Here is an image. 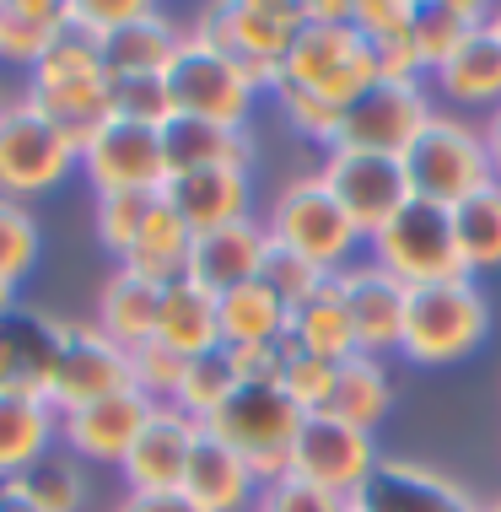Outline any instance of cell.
Returning a JSON list of instances; mask_svg holds the SVG:
<instances>
[{
  "mask_svg": "<svg viewBox=\"0 0 501 512\" xmlns=\"http://www.w3.org/2000/svg\"><path fill=\"white\" fill-rule=\"evenodd\" d=\"M302 421L308 415L297 410V399L281 383H238V394L205 421V432L216 442H227L259 475V486H270V480H281L291 469V442H297Z\"/></svg>",
  "mask_w": 501,
  "mask_h": 512,
  "instance_id": "cell-1",
  "label": "cell"
},
{
  "mask_svg": "<svg viewBox=\"0 0 501 512\" xmlns=\"http://www.w3.org/2000/svg\"><path fill=\"white\" fill-rule=\"evenodd\" d=\"M194 33L211 38L254 81V92H264V87L275 92L286 54L302 33V6H291V0H221V6H211L200 17Z\"/></svg>",
  "mask_w": 501,
  "mask_h": 512,
  "instance_id": "cell-2",
  "label": "cell"
},
{
  "mask_svg": "<svg viewBox=\"0 0 501 512\" xmlns=\"http://www.w3.org/2000/svg\"><path fill=\"white\" fill-rule=\"evenodd\" d=\"M378 60H372L367 38L356 33V22H302L297 44H291L281 65V87H297L308 98L329 108H351L367 87H378Z\"/></svg>",
  "mask_w": 501,
  "mask_h": 512,
  "instance_id": "cell-3",
  "label": "cell"
},
{
  "mask_svg": "<svg viewBox=\"0 0 501 512\" xmlns=\"http://www.w3.org/2000/svg\"><path fill=\"white\" fill-rule=\"evenodd\" d=\"M405 173H410V195L431 205H464L475 189H485L496 178L485 135L475 124L453 119V114H431L426 130L405 151Z\"/></svg>",
  "mask_w": 501,
  "mask_h": 512,
  "instance_id": "cell-4",
  "label": "cell"
},
{
  "mask_svg": "<svg viewBox=\"0 0 501 512\" xmlns=\"http://www.w3.org/2000/svg\"><path fill=\"white\" fill-rule=\"evenodd\" d=\"M372 259L399 275L410 286H448V281H469L464 265V248H458L453 232V211L448 205H431V200H410L405 211L388 221L383 232H372Z\"/></svg>",
  "mask_w": 501,
  "mask_h": 512,
  "instance_id": "cell-5",
  "label": "cell"
},
{
  "mask_svg": "<svg viewBox=\"0 0 501 512\" xmlns=\"http://www.w3.org/2000/svg\"><path fill=\"white\" fill-rule=\"evenodd\" d=\"M491 329V308H485L475 281H448V286H415L405 308V335L399 351L415 367H448L464 362L469 351Z\"/></svg>",
  "mask_w": 501,
  "mask_h": 512,
  "instance_id": "cell-6",
  "label": "cell"
},
{
  "mask_svg": "<svg viewBox=\"0 0 501 512\" xmlns=\"http://www.w3.org/2000/svg\"><path fill=\"white\" fill-rule=\"evenodd\" d=\"M162 81H167L173 119H205V124H227V130H248V114H254L259 92L211 38L184 33V44H178Z\"/></svg>",
  "mask_w": 501,
  "mask_h": 512,
  "instance_id": "cell-7",
  "label": "cell"
},
{
  "mask_svg": "<svg viewBox=\"0 0 501 512\" xmlns=\"http://www.w3.org/2000/svg\"><path fill=\"white\" fill-rule=\"evenodd\" d=\"M270 238L297 248L302 259H313L324 275H340L345 265H356V248L367 243L361 232L351 227V216L340 211V200L324 189V178H297L275 195V211H270Z\"/></svg>",
  "mask_w": 501,
  "mask_h": 512,
  "instance_id": "cell-8",
  "label": "cell"
},
{
  "mask_svg": "<svg viewBox=\"0 0 501 512\" xmlns=\"http://www.w3.org/2000/svg\"><path fill=\"white\" fill-rule=\"evenodd\" d=\"M71 168H81V151L33 103H0V200L49 195Z\"/></svg>",
  "mask_w": 501,
  "mask_h": 512,
  "instance_id": "cell-9",
  "label": "cell"
},
{
  "mask_svg": "<svg viewBox=\"0 0 501 512\" xmlns=\"http://www.w3.org/2000/svg\"><path fill=\"white\" fill-rule=\"evenodd\" d=\"M324 189L340 200V211L351 216V227L361 238L383 232L405 205L410 195V173H405V157H383V151H351V146H334L324 151Z\"/></svg>",
  "mask_w": 501,
  "mask_h": 512,
  "instance_id": "cell-10",
  "label": "cell"
},
{
  "mask_svg": "<svg viewBox=\"0 0 501 512\" xmlns=\"http://www.w3.org/2000/svg\"><path fill=\"white\" fill-rule=\"evenodd\" d=\"M378 469V448H372V432L340 421V415L318 410L302 421L297 442H291V469L286 475L308 480V486H324L345 502H356V491L367 486V475Z\"/></svg>",
  "mask_w": 501,
  "mask_h": 512,
  "instance_id": "cell-11",
  "label": "cell"
},
{
  "mask_svg": "<svg viewBox=\"0 0 501 512\" xmlns=\"http://www.w3.org/2000/svg\"><path fill=\"white\" fill-rule=\"evenodd\" d=\"M97 195H162L167 184V157H162V130L130 119H108L103 130L81 146Z\"/></svg>",
  "mask_w": 501,
  "mask_h": 512,
  "instance_id": "cell-12",
  "label": "cell"
},
{
  "mask_svg": "<svg viewBox=\"0 0 501 512\" xmlns=\"http://www.w3.org/2000/svg\"><path fill=\"white\" fill-rule=\"evenodd\" d=\"M437 114L421 81H378L345 108L340 146L351 151H383V157H405L410 141L426 130V119Z\"/></svg>",
  "mask_w": 501,
  "mask_h": 512,
  "instance_id": "cell-13",
  "label": "cell"
},
{
  "mask_svg": "<svg viewBox=\"0 0 501 512\" xmlns=\"http://www.w3.org/2000/svg\"><path fill=\"white\" fill-rule=\"evenodd\" d=\"M130 383V351L114 345L97 324H65V345L54 362V383H49V405L54 410H81L92 399H108Z\"/></svg>",
  "mask_w": 501,
  "mask_h": 512,
  "instance_id": "cell-14",
  "label": "cell"
},
{
  "mask_svg": "<svg viewBox=\"0 0 501 512\" xmlns=\"http://www.w3.org/2000/svg\"><path fill=\"white\" fill-rule=\"evenodd\" d=\"M334 292H340L345 313H351L356 329V351L361 356H383L399 351V335H405V308H410V286L399 275H388L378 259H356L334 275Z\"/></svg>",
  "mask_w": 501,
  "mask_h": 512,
  "instance_id": "cell-15",
  "label": "cell"
},
{
  "mask_svg": "<svg viewBox=\"0 0 501 512\" xmlns=\"http://www.w3.org/2000/svg\"><path fill=\"white\" fill-rule=\"evenodd\" d=\"M151 399L141 389H119L108 399H92L81 410H65L60 415V437L76 459H92V464H124V453L135 448V437L146 432L151 421Z\"/></svg>",
  "mask_w": 501,
  "mask_h": 512,
  "instance_id": "cell-16",
  "label": "cell"
},
{
  "mask_svg": "<svg viewBox=\"0 0 501 512\" xmlns=\"http://www.w3.org/2000/svg\"><path fill=\"white\" fill-rule=\"evenodd\" d=\"M356 507H367V512H480V502L458 480L437 475L431 464H415V459H378L367 486L356 491Z\"/></svg>",
  "mask_w": 501,
  "mask_h": 512,
  "instance_id": "cell-17",
  "label": "cell"
},
{
  "mask_svg": "<svg viewBox=\"0 0 501 512\" xmlns=\"http://www.w3.org/2000/svg\"><path fill=\"white\" fill-rule=\"evenodd\" d=\"M60 345H65L60 318L33 313V308H11L6 318H0V389L49 399Z\"/></svg>",
  "mask_w": 501,
  "mask_h": 512,
  "instance_id": "cell-18",
  "label": "cell"
},
{
  "mask_svg": "<svg viewBox=\"0 0 501 512\" xmlns=\"http://www.w3.org/2000/svg\"><path fill=\"white\" fill-rule=\"evenodd\" d=\"M200 442V421H189L178 405H157L146 421V432L135 437V448L124 453V486L130 491H178L184 486V469H189V453Z\"/></svg>",
  "mask_w": 501,
  "mask_h": 512,
  "instance_id": "cell-19",
  "label": "cell"
},
{
  "mask_svg": "<svg viewBox=\"0 0 501 512\" xmlns=\"http://www.w3.org/2000/svg\"><path fill=\"white\" fill-rule=\"evenodd\" d=\"M162 200L173 205V216L200 238V232L232 227V221H248V168H200V173H173L162 184Z\"/></svg>",
  "mask_w": 501,
  "mask_h": 512,
  "instance_id": "cell-20",
  "label": "cell"
},
{
  "mask_svg": "<svg viewBox=\"0 0 501 512\" xmlns=\"http://www.w3.org/2000/svg\"><path fill=\"white\" fill-rule=\"evenodd\" d=\"M264 248H270V227H259L254 216L216 227V232H200L189 248V281L211 297L232 292V286H248V281H259Z\"/></svg>",
  "mask_w": 501,
  "mask_h": 512,
  "instance_id": "cell-21",
  "label": "cell"
},
{
  "mask_svg": "<svg viewBox=\"0 0 501 512\" xmlns=\"http://www.w3.org/2000/svg\"><path fill=\"white\" fill-rule=\"evenodd\" d=\"M178 491H184L200 512H248L259 502V475L227 448V442H216L200 426V442H194V453H189V469H184V486Z\"/></svg>",
  "mask_w": 501,
  "mask_h": 512,
  "instance_id": "cell-22",
  "label": "cell"
},
{
  "mask_svg": "<svg viewBox=\"0 0 501 512\" xmlns=\"http://www.w3.org/2000/svg\"><path fill=\"white\" fill-rule=\"evenodd\" d=\"M54 437H60V410L49 399L0 389V486L22 480L49 453Z\"/></svg>",
  "mask_w": 501,
  "mask_h": 512,
  "instance_id": "cell-23",
  "label": "cell"
},
{
  "mask_svg": "<svg viewBox=\"0 0 501 512\" xmlns=\"http://www.w3.org/2000/svg\"><path fill=\"white\" fill-rule=\"evenodd\" d=\"M178 44H184V33H178L157 6H146L135 22H124L119 33H108L103 44H97V54H103V76L108 81H119V76H162L167 65H173Z\"/></svg>",
  "mask_w": 501,
  "mask_h": 512,
  "instance_id": "cell-24",
  "label": "cell"
},
{
  "mask_svg": "<svg viewBox=\"0 0 501 512\" xmlns=\"http://www.w3.org/2000/svg\"><path fill=\"white\" fill-rule=\"evenodd\" d=\"M162 157H167V178L200 173V168H248L254 162V141H248V130H227V124L167 119L162 124Z\"/></svg>",
  "mask_w": 501,
  "mask_h": 512,
  "instance_id": "cell-25",
  "label": "cell"
},
{
  "mask_svg": "<svg viewBox=\"0 0 501 512\" xmlns=\"http://www.w3.org/2000/svg\"><path fill=\"white\" fill-rule=\"evenodd\" d=\"M157 308H162V286L119 265L103 281V297H97V329L124 351H135L157 335Z\"/></svg>",
  "mask_w": 501,
  "mask_h": 512,
  "instance_id": "cell-26",
  "label": "cell"
},
{
  "mask_svg": "<svg viewBox=\"0 0 501 512\" xmlns=\"http://www.w3.org/2000/svg\"><path fill=\"white\" fill-rule=\"evenodd\" d=\"M281 351H302V356H318V362H351L356 356V329H351V313H345L340 292H334V281L318 297L302 302V308L286 313Z\"/></svg>",
  "mask_w": 501,
  "mask_h": 512,
  "instance_id": "cell-27",
  "label": "cell"
},
{
  "mask_svg": "<svg viewBox=\"0 0 501 512\" xmlns=\"http://www.w3.org/2000/svg\"><path fill=\"white\" fill-rule=\"evenodd\" d=\"M167 351H178L189 362V356H205L221 345V324H216V297L200 292V286L189 281H173L162 286V308H157V335Z\"/></svg>",
  "mask_w": 501,
  "mask_h": 512,
  "instance_id": "cell-28",
  "label": "cell"
},
{
  "mask_svg": "<svg viewBox=\"0 0 501 512\" xmlns=\"http://www.w3.org/2000/svg\"><path fill=\"white\" fill-rule=\"evenodd\" d=\"M437 87H442V98H453L458 108H501V38H496V27L485 22L475 38H469L464 49L453 54L448 65H437Z\"/></svg>",
  "mask_w": 501,
  "mask_h": 512,
  "instance_id": "cell-29",
  "label": "cell"
},
{
  "mask_svg": "<svg viewBox=\"0 0 501 512\" xmlns=\"http://www.w3.org/2000/svg\"><path fill=\"white\" fill-rule=\"evenodd\" d=\"M485 22L491 17H485V6H475V0H415L410 44L421 54V71L431 76L437 65H448Z\"/></svg>",
  "mask_w": 501,
  "mask_h": 512,
  "instance_id": "cell-30",
  "label": "cell"
},
{
  "mask_svg": "<svg viewBox=\"0 0 501 512\" xmlns=\"http://www.w3.org/2000/svg\"><path fill=\"white\" fill-rule=\"evenodd\" d=\"M216 324L227 351H248V345H275L286 335V302L270 292L264 281L232 286L216 297Z\"/></svg>",
  "mask_w": 501,
  "mask_h": 512,
  "instance_id": "cell-31",
  "label": "cell"
},
{
  "mask_svg": "<svg viewBox=\"0 0 501 512\" xmlns=\"http://www.w3.org/2000/svg\"><path fill=\"white\" fill-rule=\"evenodd\" d=\"M189 248H194V232L173 216V205L157 195V211L146 216L141 238L124 254V270L146 275V281H157V286H173L189 275Z\"/></svg>",
  "mask_w": 501,
  "mask_h": 512,
  "instance_id": "cell-32",
  "label": "cell"
},
{
  "mask_svg": "<svg viewBox=\"0 0 501 512\" xmlns=\"http://www.w3.org/2000/svg\"><path fill=\"white\" fill-rule=\"evenodd\" d=\"M27 103L44 114L54 130L65 135L76 151L114 119L108 108V81H71V87H27Z\"/></svg>",
  "mask_w": 501,
  "mask_h": 512,
  "instance_id": "cell-33",
  "label": "cell"
},
{
  "mask_svg": "<svg viewBox=\"0 0 501 512\" xmlns=\"http://www.w3.org/2000/svg\"><path fill=\"white\" fill-rule=\"evenodd\" d=\"M60 33H65L60 0H0V60L6 65H27L33 71Z\"/></svg>",
  "mask_w": 501,
  "mask_h": 512,
  "instance_id": "cell-34",
  "label": "cell"
},
{
  "mask_svg": "<svg viewBox=\"0 0 501 512\" xmlns=\"http://www.w3.org/2000/svg\"><path fill=\"white\" fill-rule=\"evenodd\" d=\"M388 410H394V383H388L383 356H361V351H356L351 362H340L329 415H340V421H351V426H361V432H372V426H378Z\"/></svg>",
  "mask_w": 501,
  "mask_h": 512,
  "instance_id": "cell-35",
  "label": "cell"
},
{
  "mask_svg": "<svg viewBox=\"0 0 501 512\" xmlns=\"http://www.w3.org/2000/svg\"><path fill=\"white\" fill-rule=\"evenodd\" d=\"M238 362H232V351L227 345H216V351H205V356H189L184 362V378H178V394H173V405L189 415V421H211V415L227 405L232 394H238Z\"/></svg>",
  "mask_w": 501,
  "mask_h": 512,
  "instance_id": "cell-36",
  "label": "cell"
},
{
  "mask_svg": "<svg viewBox=\"0 0 501 512\" xmlns=\"http://www.w3.org/2000/svg\"><path fill=\"white\" fill-rule=\"evenodd\" d=\"M453 232H458V248H464L469 275L501 270V184L496 178L485 189H475L464 205H453Z\"/></svg>",
  "mask_w": 501,
  "mask_h": 512,
  "instance_id": "cell-37",
  "label": "cell"
},
{
  "mask_svg": "<svg viewBox=\"0 0 501 512\" xmlns=\"http://www.w3.org/2000/svg\"><path fill=\"white\" fill-rule=\"evenodd\" d=\"M259 281L270 286V292L286 302V313H291V308H302L308 297L324 292L334 275H324V270L313 265V259H302L297 248H286V243L270 238V248H264V265H259Z\"/></svg>",
  "mask_w": 501,
  "mask_h": 512,
  "instance_id": "cell-38",
  "label": "cell"
},
{
  "mask_svg": "<svg viewBox=\"0 0 501 512\" xmlns=\"http://www.w3.org/2000/svg\"><path fill=\"white\" fill-rule=\"evenodd\" d=\"M71 81H108V76H103V54H97L92 38L65 27L54 38V49L33 65V87H71Z\"/></svg>",
  "mask_w": 501,
  "mask_h": 512,
  "instance_id": "cell-39",
  "label": "cell"
},
{
  "mask_svg": "<svg viewBox=\"0 0 501 512\" xmlns=\"http://www.w3.org/2000/svg\"><path fill=\"white\" fill-rule=\"evenodd\" d=\"M38 243H44V238H38L33 211L17 205V200H0V281H6V286L27 281L33 265H38Z\"/></svg>",
  "mask_w": 501,
  "mask_h": 512,
  "instance_id": "cell-40",
  "label": "cell"
},
{
  "mask_svg": "<svg viewBox=\"0 0 501 512\" xmlns=\"http://www.w3.org/2000/svg\"><path fill=\"white\" fill-rule=\"evenodd\" d=\"M151 211H157V195H97V238L108 254H119V265L141 238Z\"/></svg>",
  "mask_w": 501,
  "mask_h": 512,
  "instance_id": "cell-41",
  "label": "cell"
},
{
  "mask_svg": "<svg viewBox=\"0 0 501 512\" xmlns=\"http://www.w3.org/2000/svg\"><path fill=\"white\" fill-rule=\"evenodd\" d=\"M108 108H114V119L151 124V130H162V124L173 119V103H167V81L162 76H119V81H108Z\"/></svg>",
  "mask_w": 501,
  "mask_h": 512,
  "instance_id": "cell-42",
  "label": "cell"
},
{
  "mask_svg": "<svg viewBox=\"0 0 501 512\" xmlns=\"http://www.w3.org/2000/svg\"><path fill=\"white\" fill-rule=\"evenodd\" d=\"M17 486L33 496L44 512H76L81 507V469L71 459H54V453H44V459L27 469Z\"/></svg>",
  "mask_w": 501,
  "mask_h": 512,
  "instance_id": "cell-43",
  "label": "cell"
},
{
  "mask_svg": "<svg viewBox=\"0 0 501 512\" xmlns=\"http://www.w3.org/2000/svg\"><path fill=\"white\" fill-rule=\"evenodd\" d=\"M334 378H340V362H318V356L286 351L281 389H286L291 399H297V410H302V415L329 410V399H334Z\"/></svg>",
  "mask_w": 501,
  "mask_h": 512,
  "instance_id": "cell-44",
  "label": "cell"
},
{
  "mask_svg": "<svg viewBox=\"0 0 501 512\" xmlns=\"http://www.w3.org/2000/svg\"><path fill=\"white\" fill-rule=\"evenodd\" d=\"M178 378H184V356L167 351L162 340H146L130 351V383L151 399V405H173Z\"/></svg>",
  "mask_w": 501,
  "mask_h": 512,
  "instance_id": "cell-45",
  "label": "cell"
},
{
  "mask_svg": "<svg viewBox=\"0 0 501 512\" xmlns=\"http://www.w3.org/2000/svg\"><path fill=\"white\" fill-rule=\"evenodd\" d=\"M275 98H281V114L291 119L297 135H308V141H318L324 151L340 146V124H345L340 108L318 103V98H308V92H297V87H275Z\"/></svg>",
  "mask_w": 501,
  "mask_h": 512,
  "instance_id": "cell-46",
  "label": "cell"
},
{
  "mask_svg": "<svg viewBox=\"0 0 501 512\" xmlns=\"http://www.w3.org/2000/svg\"><path fill=\"white\" fill-rule=\"evenodd\" d=\"M254 512H351V502L324 491V486H308V480H297V475H281V480H270V486H259Z\"/></svg>",
  "mask_w": 501,
  "mask_h": 512,
  "instance_id": "cell-47",
  "label": "cell"
},
{
  "mask_svg": "<svg viewBox=\"0 0 501 512\" xmlns=\"http://www.w3.org/2000/svg\"><path fill=\"white\" fill-rule=\"evenodd\" d=\"M146 11V0H65V27L87 33L92 44H103L108 33H119L124 22H135Z\"/></svg>",
  "mask_w": 501,
  "mask_h": 512,
  "instance_id": "cell-48",
  "label": "cell"
},
{
  "mask_svg": "<svg viewBox=\"0 0 501 512\" xmlns=\"http://www.w3.org/2000/svg\"><path fill=\"white\" fill-rule=\"evenodd\" d=\"M351 22L367 44H388V38H410L415 22V0H361L351 6Z\"/></svg>",
  "mask_w": 501,
  "mask_h": 512,
  "instance_id": "cell-49",
  "label": "cell"
},
{
  "mask_svg": "<svg viewBox=\"0 0 501 512\" xmlns=\"http://www.w3.org/2000/svg\"><path fill=\"white\" fill-rule=\"evenodd\" d=\"M119 512H200L189 502L184 491H157V496H146V491H130L119 502Z\"/></svg>",
  "mask_w": 501,
  "mask_h": 512,
  "instance_id": "cell-50",
  "label": "cell"
},
{
  "mask_svg": "<svg viewBox=\"0 0 501 512\" xmlns=\"http://www.w3.org/2000/svg\"><path fill=\"white\" fill-rule=\"evenodd\" d=\"M0 512H44V507H38L17 480H6V486H0Z\"/></svg>",
  "mask_w": 501,
  "mask_h": 512,
  "instance_id": "cell-51",
  "label": "cell"
},
{
  "mask_svg": "<svg viewBox=\"0 0 501 512\" xmlns=\"http://www.w3.org/2000/svg\"><path fill=\"white\" fill-rule=\"evenodd\" d=\"M485 151H491V168H496V184H501V108L491 114V124H485Z\"/></svg>",
  "mask_w": 501,
  "mask_h": 512,
  "instance_id": "cell-52",
  "label": "cell"
},
{
  "mask_svg": "<svg viewBox=\"0 0 501 512\" xmlns=\"http://www.w3.org/2000/svg\"><path fill=\"white\" fill-rule=\"evenodd\" d=\"M11 308H17V286H6V281H0V318H6Z\"/></svg>",
  "mask_w": 501,
  "mask_h": 512,
  "instance_id": "cell-53",
  "label": "cell"
},
{
  "mask_svg": "<svg viewBox=\"0 0 501 512\" xmlns=\"http://www.w3.org/2000/svg\"><path fill=\"white\" fill-rule=\"evenodd\" d=\"M491 27H496V38H501V11H496V17H491Z\"/></svg>",
  "mask_w": 501,
  "mask_h": 512,
  "instance_id": "cell-54",
  "label": "cell"
},
{
  "mask_svg": "<svg viewBox=\"0 0 501 512\" xmlns=\"http://www.w3.org/2000/svg\"><path fill=\"white\" fill-rule=\"evenodd\" d=\"M480 512H501V502H491V507H480Z\"/></svg>",
  "mask_w": 501,
  "mask_h": 512,
  "instance_id": "cell-55",
  "label": "cell"
},
{
  "mask_svg": "<svg viewBox=\"0 0 501 512\" xmlns=\"http://www.w3.org/2000/svg\"><path fill=\"white\" fill-rule=\"evenodd\" d=\"M351 512H367V507H356V502H351Z\"/></svg>",
  "mask_w": 501,
  "mask_h": 512,
  "instance_id": "cell-56",
  "label": "cell"
}]
</instances>
